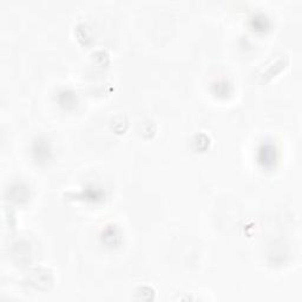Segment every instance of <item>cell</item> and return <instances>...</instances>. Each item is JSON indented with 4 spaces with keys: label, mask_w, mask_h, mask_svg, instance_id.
Segmentation results:
<instances>
[{
    "label": "cell",
    "mask_w": 302,
    "mask_h": 302,
    "mask_svg": "<svg viewBox=\"0 0 302 302\" xmlns=\"http://www.w3.org/2000/svg\"><path fill=\"white\" fill-rule=\"evenodd\" d=\"M32 155L37 162H49L51 159L52 150L48 141L45 138H38L32 145Z\"/></svg>",
    "instance_id": "1"
},
{
    "label": "cell",
    "mask_w": 302,
    "mask_h": 302,
    "mask_svg": "<svg viewBox=\"0 0 302 302\" xmlns=\"http://www.w3.org/2000/svg\"><path fill=\"white\" fill-rule=\"evenodd\" d=\"M288 64V58L287 57H280L276 62L270 65V67L267 68L266 71H263L260 78H261L262 83H267L270 78H273L275 75H277L282 68H285L286 65Z\"/></svg>",
    "instance_id": "2"
},
{
    "label": "cell",
    "mask_w": 302,
    "mask_h": 302,
    "mask_svg": "<svg viewBox=\"0 0 302 302\" xmlns=\"http://www.w3.org/2000/svg\"><path fill=\"white\" fill-rule=\"evenodd\" d=\"M260 155H262V157H260V160L263 162L265 166L268 164H273V160H275V150L273 145H265L261 150H260Z\"/></svg>",
    "instance_id": "3"
}]
</instances>
